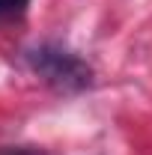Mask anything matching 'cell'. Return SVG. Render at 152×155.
Segmentation results:
<instances>
[{
  "instance_id": "6da1fadb",
  "label": "cell",
  "mask_w": 152,
  "mask_h": 155,
  "mask_svg": "<svg viewBox=\"0 0 152 155\" xmlns=\"http://www.w3.org/2000/svg\"><path fill=\"white\" fill-rule=\"evenodd\" d=\"M24 60L33 69V75H39L48 87H54L60 93H78V90L90 87V81H93V69L78 54L66 51L63 45H54V42L27 48Z\"/></svg>"
},
{
  "instance_id": "7a4b0ae2",
  "label": "cell",
  "mask_w": 152,
  "mask_h": 155,
  "mask_svg": "<svg viewBox=\"0 0 152 155\" xmlns=\"http://www.w3.org/2000/svg\"><path fill=\"white\" fill-rule=\"evenodd\" d=\"M30 0H0V21H12V18H21L27 12Z\"/></svg>"
},
{
  "instance_id": "3957f363",
  "label": "cell",
  "mask_w": 152,
  "mask_h": 155,
  "mask_svg": "<svg viewBox=\"0 0 152 155\" xmlns=\"http://www.w3.org/2000/svg\"><path fill=\"white\" fill-rule=\"evenodd\" d=\"M0 155H36V152H27V149H3Z\"/></svg>"
}]
</instances>
